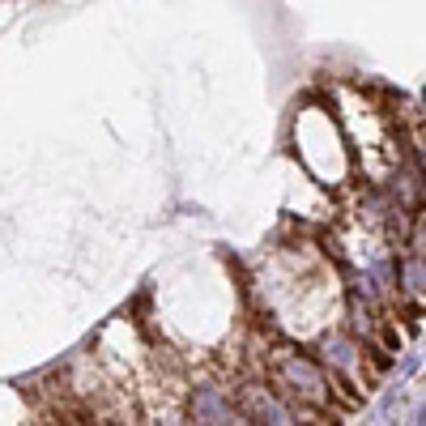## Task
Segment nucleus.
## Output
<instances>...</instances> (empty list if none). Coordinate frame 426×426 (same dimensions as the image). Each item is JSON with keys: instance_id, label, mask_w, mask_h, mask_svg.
<instances>
[{"instance_id": "nucleus-1", "label": "nucleus", "mask_w": 426, "mask_h": 426, "mask_svg": "<svg viewBox=\"0 0 426 426\" xmlns=\"http://www.w3.org/2000/svg\"><path fill=\"white\" fill-rule=\"evenodd\" d=\"M196 422L201 426H235V418H230L226 401H222L213 388H201V393H196Z\"/></svg>"}, {"instance_id": "nucleus-2", "label": "nucleus", "mask_w": 426, "mask_h": 426, "mask_svg": "<svg viewBox=\"0 0 426 426\" xmlns=\"http://www.w3.org/2000/svg\"><path fill=\"white\" fill-rule=\"evenodd\" d=\"M252 405H256V414H260L256 422H265V426H294V422H290V414H286V410H282L273 397H260V393H252Z\"/></svg>"}, {"instance_id": "nucleus-3", "label": "nucleus", "mask_w": 426, "mask_h": 426, "mask_svg": "<svg viewBox=\"0 0 426 426\" xmlns=\"http://www.w3.org/2000/svg\"><path fill=\"white\" fill-rule=\"evenodd\" d=\"M329 358H333V363H341V367H350V363H354V354H350V346H346V341H333V346H329Z\"/></svg>"}, {"instance_id": "nucleus-4", "label": "nucleus", "mask_w": 426, "mask_h": 426, "mask_svg": "<svg viewBox=\"0 0 426 426\" xmlns=\"http://www.w3.org/2000/svg\"><path fill=\"white\" fill-rule=\"evenodd\" d=\"M405 277H410V286H414V290H422V286H426V269H422V265H410V269H405Z\"/></svg>"}]
</instances>
